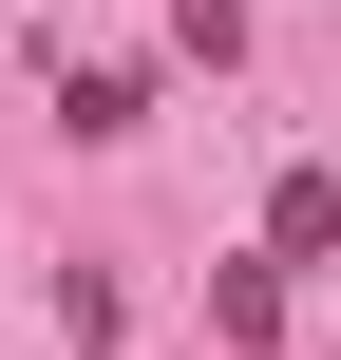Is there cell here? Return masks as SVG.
Segmentation results:
<instances>
[{"label":"cell","instance_id":"obj_1","mask_svg":"<svg viewBox=\"0 0 341 360\" xmlns=\"http://www.w3.org/2000/svg\"><path fill=\"white\" fill-rule=\"evenodd\" d=\"M266 247L323 266V247H341V171H285V190H266Z\"/></svg>","mask_w":341,"mask_h":360}]
</instances>
